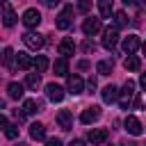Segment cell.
<instances>
[{
  "instance_id": "1",
  "label": "cell",
  "mask_w": 146,
  "mask_h": 146,
  "mask_svg": "<svg viewBox=\"0 0 146 146\" xmlns=\"http://www.w3.org/2000/svg\"><path fill=\"white\" fill-rule=\"evenodd\" d=\"M132 96H135V82H132V80H128V82L123 84V89H121V91H116V100H119L121 110H128V107H130Z\"/></svg>"
},
{
  "instance_id": "2",
  "label": "cell",
  "mask_w": 146,
  "mask_h": 146,
  "mask_svg": "<svg viewBox=\"0 0 146 146\" xmlns=\"http://www.w3.org/2000/svg\"><path fill=\"white\" fill-rule=\"evenodd\" d=\"M55 25H57V30H68V27L73 25V7H71V5H66V7L59 11Z\"/></svg>"
},
{
  "instance_id": "3",
  "label": "cell",
  "mask_w": 146,
  "mask_h": 146,
  "mask_svg": "<svg viewBox=\"0 0 146 146\" xmlns=\"http://www.w3.org/2000/svg\"><path fill=\"white\" fill-rule=\"evenodd\" d=\"M0 9H2V23L5 27H14L16 25V11L11 7L9 0H0Z\"/></svg>"
},
{
  "instance_id": "4",
  "label": "cell",
  "mask_w": 146,
  "mask_h": 146,
  "mask_svg": "<svg viewBox=\"0 0 146 146\" xmlns=\"http://www.w3.org/2000/svg\"><path fill=\"white\" fill-rule=\"evenodd\" d=\"M116 41H119V30H116L114 25L105 27V32H103V48L112 50V48L116 46Z\"/></svg>"
},
{
  "instance_id": "5",
  "label": "cell",
  "mask_w": 146,
  "mask_h": 146,
  "mask_svg": "<svg viewBox=\"0 0 146 146\" xmlns=\"http://www.w3.org/2000/svg\"><path fill=\"white\" fill-rule=\"evenodd\" d=\"M23 43H25L30 50H41V48H43V36L36 34V32H25V34H23Z\"/></svg>"
},
{
  "instance_id": "6",
  "label": "cell",
  "mask_w": 146,
  "mask_h": 146,
  "mask_svg": "<svg viewBox=\"0 0 146 146\" xmlns=\"http://www.w3.org/2000/svg\"><path fill=\"white\" fill-rule=\"evenodd\" d=\"M100 119V107L98 105H91V107H87L82 114H80V121L84 123V125H89V123H94V121H98Z\"/></svg>"
},
{
  "instance_id": "7",
  "label": "cell",
  "mask_w": 146,
  "mask_h": 146,
  "mask_svg": "<svg viewBox=\"0 0 146 146\" xmlns=\"http://www.w3.org/2000/svg\"><path fill=\"white\" fill-rule=\"evenodd\" d=\"M46 96H48V100L59 103V100H64V89H62L59 84L50 82V84H46Z\"/></svg>"
},
{
  "instance_id": "8",
  "label": "cell",
  "mask_w": 146,
  "mask_h": 146,
  "mask_svg": "<svg viewBox=\"0 0 146 146\" xmlns=\"http://www.w3.org/2000/svg\"><path fill=\"white\" fill-rule=\"evenodd\" d=\"M107 137H110V132H107L105 128H91L89 135H87V141H91V144H103V141H107Z\"/></svg>"
},
{
  "instance_id": "9",
  "label": "cell",
  "mask_w": 146,
  "mask_h": 146,
  "mask_svg": "<svg viewBox=\"0 0 146 146\" xmlns=\"http://www.w3.org/2000/svg\"><path fill=\"white\" fill-rule=\"evenodd\" d=\"M98 30H100V18H96V16H89V18L82 23V32H84L87 36H94Z\"/></svg>"
},
{
  "instance_id": "10",
  "label": "cell",
  "mask_w": 146,
  "mask_h": 146,
  "mask_svg": "<svg viewBox=\"0 0 146 146\" xmlns=\"http://www.w3.org/2000/svg\"><path fill=\"white\" fill-rule=\"evenodd\" d=\"M141 46V41H139V36L137 34H128L125 39H123V43H121V48H123V52H137V48Z\"/></svg>"
},
{
  "instance_id": "11",
  "label": "cell",
  "mask_w": 146,
  "mask_h": 146,
  "mask_svg": "<svg viewBox=\"0 0 146 146\" xmlns=\"http://www.w3.org/2000/svg\"><path fill=\"white\" fill-rule=\"evenodd\" d=\"M57 50H59V55H62V57H71V55L75 52V41H73L71 36H66V39H62V41H59Z\"/></svg>"
},
{
  "instance_id": "12",
  "label": "cell",
  "mask_w": 146,
  "mask_h": 146,
  "mask_svg": "<svg viewBox=\"0 0 146 146\" xmlns=\"http://www.w3.org/2000/svg\"><path fill=\"white\" fill-rule=\"evenodd\" d=\"M125 130L130 132V135H135V137H139L141 132H144V128H141V123H139V119L137 116H125Z\"/></svg>"
},
{
  "instance_id": "13",
  "label": "cell",
  "mask_w": 146,
  "mask_h": 146,
  "mask_svg": "<svg viewBox=\"0 0 146 146\" xmlns=\"http://www.w3.org/2000/svg\"><path fill=\"white\" fill-rule=\"evenodd\" d=\"M23 23H25L27 27H36V25L41 23V14H39L36 9H25V14H23Z\"/></svg>"
},
{
  "instance_id": "14",
  "label": "cell",
  "mask_w": 146,
  "mask_h": 146,
  "mask_svg": "<svg viewBox=\"0 0 146 146\" xmlns=\"http://www.w3.org/2000/svg\"><path fill=\"white\" fill-rule=\"evenodd\" d=\"M57 123H59L62 130H71V128H73V116H71V112H68V110H59V112H57Z\"/></svg>"
},
{
  "instance_id": "15",
  "label": "cell",
  "mask_w": 146,
  "mask_h": 146,
  "mask_svg": "<svg viewBox=\"0 0 146 146\" xmlns=\"http://www.w3.org/2000/svg\"><path fill=\"white\" fill-rule=\"evenodd\" d=\"M2 64H5L7 71H16V52H14L11 48H5V52H2Z\"/></svg>"
},
{
  "instance_id": "16",
  "label": "cell",
  "mask_w": 146,
  "mask_h": 146,
  "mask_svg": "<svg viewBox=\"0 0 146 146\" xmlns=\"http://www.w3.org/2000/svg\"><path fill=\"white\" fill-rule=\"evenodd\" d=\"M82 89H84L82 78H80V75H71V78H68V91H71L73 96H78V94H82Z\"/></svg>"
},
{
  "instance_id": "17",
  "label": "cell",
  "mask_w": 146,
  "mask_h": 146,
  "mask_svg": "<svg viewBox=\"0 0 146 146\" xmlns=\"http://www.w3.org/2000/svg\"><path fill=\"white\" fill-rule=\"evenodd\" d=\"M123 66H125L128 71H139V68H141V59H139L135 52H130V55L123 59Z\"/></svg>"
},
{
  "instance_id": "18",
  "label": "cell",
  "mask_w": 146,
  "mask_h": 146,
  "mask_svg": "<svg viewBox=\"0 0 146 146\" xmlns=\"http://www.w3.org/2000/svg\"><path fill=\"white\" fill-rule=\"evenodd\" d=\"M21 110H23L25 114H36V112L41 110V103H39V100H34V98H25Z\"/></svg>"
},
{
  "instance_id": "19",
  "label": "cell",
  "mask_w": 146,
  "mask_h": 146,
  "mask_svg": "<svg viewBox=\"0 0 146 146\" xmlns=\"http://www.w3.org/2000/svg\"><path fill=\"white\" fill-rule=\"evenodd\" d=\"M30 137L36 139V141H46V128L41 123H32L30 125Z\"/></svg>"
},
{
  "instance_id": "20",
  "label": "cell",
  "mask_w": 146,
  "mask_h": 146,
  "mask_svg": "<svg viewBox=\"0 0 146 146\" xmlns=\"http://www.w3.org/2000/svg\"><path fill=\"white\" fill-rule=\"evenodd\" d=\"M32 66H34L36 73H46V68H48V59H46V55H36V57L32 59Z\"/></svg>"
},
{
  "instance_id": "21",
  "label": "cell",
  "mask_w": 146,
  "mask_h": 146,
  "mask_svg": "<svg viewBox=\"0 0 146 146\" xmlns=\"http://www.w3.org/2000/svg\"><path fill=\"white\" fill-rule=\"evenodd\" d=\"M7 94H9V98H14V100L23 98V84H18V82H9Z\"/></svg>"
},
{
  "instance_id": "22",
  "label": "cell",
  "mask_w": 146,
  "mask_h": 146,
  "mask_svg": "<svg viewBox=\"0 0 146 146\" xmlns=\"http://www.w3.org/2000/svg\"><path fill=\"white\" fill-rule=\"evenodd\" d=\"M100 96H103V100H105V103H114V100H116V87H114V84L103 87Z\"/></svg>"
},
{
  "instance_id": "23",
  "label": "cell",
  "mask_w": 146,
  "mask_h": 146,
  "mask_svg": "<svg viewBox=\"0 0 146 146\" xmlns=\"http://www.w3.org/2000/svg\"><path fill=\"white\" fill-rule=\"evenodd\" d=\"M112 7H114V0H98V9H100V16L103 18H110Z\"/></svg>"
},
{
  "instance_id": "24",
  "label": "cell",
  "mask_w": 146,
  "mask_h": 146,
  "mask_svg": "<svg viewBox=\"0 0 146 146\" xmlns=\"http://www.w3.org/2000/svg\"><path fill=\"white\" fill-rule=\"evenodd\" d=\"M32 66V59H30V55H25V52H18L16 55V68H30Z\"/></svg>"
},
{
  "instance_id": "25",
  "label": "cell",
  "mask_w": 146,
  "mask_h": 146,
  "mask_svg": "<svg viewBox=\"0 0 146 146\" xmlns=\"http://www.w3.org/2000/svg\"><path fill=\"white\" fill-rule=\"evenodd\" d=\"M52 68H55V75H66V73H68V62H66V57H59Z\"/></svg>"
},
{
  "instance_id": "26",
  "label": "cell",
  "mask_w": 146,
  "mask_h": 146,
  "mask_svg": "<svg viewBox=\"0 0 146 146\" xmlns=\"http://www.w3.org/2000/svg\"><path fill=\"white\" fill-rule=\"evenodd\" d=\"M39 84H41V78H39V73H27V78H25V87L36 91V87H39Z\"/></svg>"
},
{
  "instance_id": "27",
  "label": "cell",
  "mask_w": 146,
  "mask_h": 146,
  "mask_svg": "<svg viewBox=\"0 0 146 146\" xmlns=\"http://www.w3.org/2000/svg\"><path fill=\"white\" fill-rule=\"evenodd\" d=\"M96 71H98V75H110V73H112V62L100 59V62L96 64Z\"/></svg>"
},
{
  "instance_id": "28",
  "label": "cell",
  "mask_w": 146,
  "mask_h": 146,
  "mask_svg": "<svg viewBox=\"0 0 146 146\" xmlns=\"http://www.w3.org/2000/svg\"><path fill=\"white\" fill-rule=\"evenodd\" d=\"M5 135H7V139H16V137H18V125L7 123V125H5Z\"/></svg>"
},
{
  "instance_id": "29",
  "label": "cell",
  "mask_w": 146,
  "mask_h": 146,
  "mask_svg": "<svg viewBox=\"0 0 146 146\" xmlns=\"http://www.w3.org/2000/svg\"><path fill=\"white\" fill-rule=\"evenodd\" d=\"M114 18H116V27H125V25H128V16H125V11H116Z\"/></svg>"
},
{
  "instance_id": "30",
  "label": "cell",
  "mask_w": 146,
  "mask_h": 146,
  "mask_svg": "<svg viewBox=\"0 0 146 146\" xmlns=\"http://www.w3.org/2000/svg\"><path fill=\"white\" fill-rule=\"evenodd\" d=\"M89 9H91V0H78V11L89 14Z\"/></svg>"
},
{
  "instance_id": "31",
  "label": "cell",
  "mask_w": 146,
  "mask_h": 146,
  "mask_svg": "<svg viewBox=\"0 0 146 146\" xmlns=\"http://www.w3.org/2000/svg\"><path fill=\"white\" fill-rule=\"evenodd\" d=\"M82 50H84V52H94V50H96V43L89 41V39H84V41H82Z\"/></svg>"
},
{
  "instance_id": "32",
  "label": "cell",
  "mask_w": 146,
  "mask_h": 146,
  "mask_svg": "<svg viewBox=\"0 0 146 146\" xmlns=\"http://www.w3.org/2000/svg\"><path fill=\"white\" fill-rule=\"evenodd\" d=\"M132 107H135V110H141V96H139L137 91H135V96H132Z\"/></svg>"
},
{
  "instance_id": "33",
  "label": "cell",
  "mask_w": 146,
  "mask_h": 146,
  "mask_svg": "<svg viewBox=\"0 0 146 146\" xmlns=\"http://www.w3.org/2000/svg\"><path fill=\"white\" fill-rule=\"evenodd\" d=\"M87 89H89V94H94V89H96V80H94V78H89V82H87Z\"/></svg>"
},
{
  "instance_id": "34",
  "label": "cell",
  "mask_w": 146,
  "mask_h": 146,
  "mask_svg": "<svg viewBox=\"0 0 146 146\" xmlns=\"http://www.w3.org/2000/svg\"><path fill=\"white\" fill-rule=\"evenodd\" d=\"M9 121H7V116L5 114H0V130H5V125H7Z\"/></svg>"
},
{
  "instance_id": "35",
  "label": "cell",
  "mask_w": 146,
  "mask_h": 146,
  "mask_svg": "<svg viewBox=\"0 0 146 146\" xmlns=\"http://www.w3.org/2000/svg\"><path fill=\"white\" fill-rule=\"evenodd\" d=\"M59 144H62V139H57V137L55 139H48V146H59Z\"/></svg>"
},
{
  "instance_id": "36",
  "label": "cell",
  "mask_w": 146,
  "mask_h": 146,
  "mask_svg": "<svg viewBox=\"0 0 146 146\" xmlns=\"http://www.w3.org/2000/svg\"><path fill=\"white\" fill-rule=\"evenodd\" d=\"M41 2H43V5H46V7H55V5H57V2H59V0H41Z\"/></svg>"
},
{
  "instance_id": "37",
  "label": "cell",
  "mask_w": 146,
  "mask_h": 146,
  "mask_svg": "<svg viewBox=\"0 0 146 146\" xmlns=\"http://www.w3.org/2000/svg\"><path fill=\"white\" fill-rule=\"evenodd\" d=\"M123 5H137V0H123Z\"/></svg>"
}]
</instances>
